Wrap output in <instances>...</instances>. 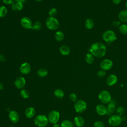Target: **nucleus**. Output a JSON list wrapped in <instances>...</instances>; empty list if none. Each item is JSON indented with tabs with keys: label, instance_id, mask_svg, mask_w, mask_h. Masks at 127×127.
Instances as JSON below:
<instances>
[{
	"label": "nucleus",
	"instance_id": "1",
	"mask_svg": "<svg viewBox=\"0 0 127 127\" xmlns=\"http://www.w3.org/2000/svg\"><path fill=\"white\" fill-rule=\"evenodd\" d=\"M89 51L91 54L97 58L104 57L107 52L106 47L105 45L99 42L93 43L90 46Z\"/></svg>",
	"mask_w": 127,
	"mask_h": 127
},
{
	"label": "nucleus",
	"instance_id": "2",
	"mask_svg": "<svg viewBox=\"0 0 127 127\" xmlns=\"http://www.w3.org/2000/svg\"><path fill=\"white\" fill-rule=\"evenodd\" d=\"M46 25L50 30H55L59 28L60 23L59 21L54 17H49L46 19Z\"/></svg>",
	"mask_w": 127,
	"mask_h": 127
},
{
	"label": "nucleus",
	"instance_id": "3",
	"mask_svg": "<svg viewBox=\"0 0 127 127\" xmlns=\"http://www.w3.org/2000/svg\"><path fill=\"white\" fill-rule=\"evenodd\" d=\"M49 122L48 118L44 115H39L34 119L35 124L39 127H44L46 126Z\"/></svg>",
	"mask_w": 127,
	"mask_h": 127
},
{
	"label": "nucleus",
	"instance_id": "4",
	"mask_svg": "<svg viewBox=\"0 0 127 127\" xmlns=\"http://www.w3.org/2000/svg\"><path fill=\"white\" fill-rule=\"evenodd\" d=\"M98 98L102 103L105 104H108L112 100L111 94L107 90L101 91L98 95Z\"/></svg>",
	"mask_w": 127,
	"mask_h": 127
},
{
	"label": "nucleus",
	"instance_id": "5",
	"mask_svg": "<svg viewBox=\"0 0 127 127\" xmlns=\"http://www.w3.org/2000/svg\"><path fill=\"white\" fill-rule=\"evenodd\" d=\"M103 39L109 43H112L116 40V35L114 31L107 30L104 32L102 35Z\"/></svg>",
	"mask_w": 127,
	"mask_h": 127
},
{
	"label": "nucleus",
	"instance_id": "6",
	"mask_svg": "<svg viewBox=\"0 0 127 127\" xmlns=\"http://www.w3.org/2000/svg\"><path fill=\"white\" fill-rule=\"evenodd\" d=\"M87 108V104L83 100H78L75 102L74 104V109L77 113H82L84 112Z\"/></svg>",
	"mask_w": 127,
	"mask_h": 127
},
{
	"label": "nucleus",
	"instance_id": "7",
	"mask_svg": "<svg viewBox=\"0 0 127 127\" xmlns=\"http://www.w3.org/2000/svg\"><path fill=\"white\" fill-rule=\"evenodd\" d=\"M122 121L121 116L118 115H113L111 116L108 119L109 125L112 127H117L119 126Z\"/></svg>",
	"mask_w": 127,
	"mask_h": 127
},
{
	"label": "nucleus",
	"instance_id": "8",
	"mask_svg": "<svg viewBox=\"0 0 127 127\" xmlns=\"http://www.w3.org/2000/svg\"><path fill=\"white\" fill-rule=\"evenodd\" d=\"M60 117V113L56 110H53L49 114L48 119L49 122H50L51 123L55 124L58 122Z\"/></svg>",
	"mask_w": 127,
	"mask_h": 127
},
{
	"label": "nucleus",
	"instance_id": "9",
	"mask_svg": "<svg viewBox=\"0 0 127 127\" xmlns=\"http://www.w3.org/2000/svg\"><path fill=\"white\" fill-rule=\"evenodd\" d=\"M20 24L21 26L27 29H32L33 26V23L31 19L28 17H23L20 20Z\"/></svg>",
	"mask_w": 127,
	"mask_h": 127
},
{
	"label": "nucleus",
	"instance_id": "10",
	"mask_svg": "<svg viewBox=\"0 0 127 127\" xmlns=\"http://www.w3.org/2000/svg\"><path fill=\"white\" fill-rule=\"evenodd\" d=\"M113 66V62L109 59H104L100 63V67L104 70L111 69Z\"/></svg>",
	"mask_w": 127,
	"mask_h": 127
},
{
	"label": "nucleus",
	"instance_id": "11",
	"mask_svg": "<svg viewBox=\"0 0 127 127\" xmlns=\"http://www.w3.org/2000/svg\"><path fill=\"white\" fill-rule=\"evenodd\" d=\"M14 84L18 89H22L25 85L26 80L23 77L20 76L15 79Z\"/></svg>",
	"mask_w": 127,
	"mask_h": 127
},
{
	"label": "nucleus",
	"instance_id": "12",
	"mask_svg": "<svg viewBox=\"0 0 127 127\" xmlns=\"http://www.w3.org/2000/svg\"><path fill=\"white\" fill-rule=\"evenodd\" d=\"M8 117L10 121L13 123H16L18 122L19 116L18 113L15 111H10L8 114Z\"/></svg>",
	"mask_w": 127,
	"mask_h": 127
},
{
	"label": "nucleus",
	"instance_id": "13",
	"mask_svg": "<svg viewBox=\"0 0 127 127\" xmlns=\"http://www.w3.org/2000/svg\"><path fill=\"white\" fill-rule=\"evenodd\" d=\"M20 71L24 74H28L31 71L30 64L27 62L23 63L20 66Z\"/></svg>",
	"mask_w": 127,
	"mask_h": 127
},
{
	"label": "nucleus",
	"instance_id": "14",
	"mask_svg": "<svg viewBox=\"0 0 127 127\" xmlns=\"http://www.w3.org/2000/svg\"><path fill=\"white\" fill-rule=\"evenodd\" d=\"M118 81V78L114 74L110 75L107 78L106 83L109 86H113L115 85Z\"/></svg>",
	"mask_w": 127,
	"mask_h": 127
},
{
	"label": "nucleus",
	"instance_id": "15",
	"mask_svg": "<svg viewBox=\"0 0 127 127\" xmlns=\"http://www.w3.org/2000/svg\"><path fill=\"white\" fill-rule=\"evenodd\" d=\"M96 111L100 116H104L107 113V107L102 104L98 105L96 107Z\"/></svg>",
	"mask_w": 127,
	"mask_h": 127
},
{
	"label": "nucleus",
	"instance_id": "16",
	"mask_svg": "<svg viewBox=\"0 0 127 127\" xmlns=\"http://www.w3.org/2000/svg\"><path fill=\"white\" fill-rule=\"evenodd\" d=\"M25 115L27 118H33L36 113L35 109L32 107L27 108L25 111Z\"/></svg>",
	"mask_w": 127,
	"mask_h": 127
},
{
	"label": "nucleus",
	"instance_id": "17",
	"mask_svg": "<svg viewBox=\"0 0 127 127\" xmlns=\"http://www.w3.org/2000/svg\"><path fill=\"white\" fill-rule=\"evenodd\" d=\"M84 123V119L81 116H76L74 119V124L77 127H82Z\"/></svg>",
	"mask_w": 127,
	"mask_h": 127
},
{
	"label": "nucleus",
	"instance_id": "18",
	"mask_svg": "<svg viewBox=\"0 0 127 127\" xmlns=\"http://www.w3.org/2000/svg\"><path fill=\"white\" fill-rule=\"evenodd\" d=\"M60 52L62 55L67 56L70 54V50L69 47L66 45H63L60 47Z\"/></svg>",
	"mask_w": 127,
	"mask_h": 127
},
{
	"label": "nucleus",
	"instance_id": "19",
	"mask_svg": "<svg viewBox=\"0 0 127 127\" xmlns=\"http://www.w3.org/2000/svg\"><path fill=\"white\" fill-rule=\"evenodd\" d=\"M107 113H113L116 110V105L114 102L111 101L109 102L107 106Z\"/></svg>",
	"mask_w": 127,
	"mask_h": 127
},
{
	"label": "nucleus",
	"instance_id": "20",
	"mask_svg": "<svg viewBox=\"0 0 127 127\" xmlns=\"http://www.w3.org/2000/svg\"><path fill=\"white\" fill-rule=\"evenodd\" d=\"M120 20L123 22H127V10H123L120 12L119 15Z\"/></svg>",
	"mask_w": 127,
	"mask_h": 127
},
{
	"label": "nucleus",
	"instance_id": "21",
	"mask_svg": "<svg viewBox=\"0 0 127 127\" xmlns=\"http://www.w3.org/2000/svg\"><path fill=\"white\" fill-rule=\"evenodd\" d=\"M23 8V3L21 2H16L12 5V9L14 10H21Z\"/></svg>",
	"mask_w": 127,
	"mask_h": 127
},
{
	"label": "nucleus",
	"instance_id": "22",
	"mask_svg": "<svg viewBox=\"0 0 127 127\" xmlns=\"http://www.w3.org/2000/svg\"><path fill=\"white\" fill-rule=\"evenodd\" d=\"M84 25L86 28H87L88 29H90L93 27L94 25V21L92 19L88 18L85 20Z\"/></svg>",
	"mask_w": 127,
	"mask_h": 127
},
{
	"label": "nucleus",
	"instance_id": "23",
	"mask_svg": "<svg viewBox=\"0 0 127 127\" xmlns=\"http://www.w3.org/2000/svg\"><path fill=\"white\" fill-rule=\"evenodd\" d=\"M85 60L86 62L88 64H91L93 63L94 60V56L91 53H88L86 55Z\"/></svg>",
	"mask_w": 127,
	"mask_h": 127
},
{
	"label": "nucleus",
	"instance_id": "24",
	"mask_svg": "<svg viewBox=\"0 0 127 127\" xmlns=\"http://www.w3.org/2000/svg\"><path fill=\"white\" fill-rule=\"evenodd\" d=\"M64 34L63 32L61 31H57L55 35V39L58 41H62L64 38Z\"/></svg>",
	"mask_w": 127,
	"mask_h": 127
},
{
	"label": "nucleus",
	"instance_id": "25",
	"mask_svg": "<svg viewBox=\"0 0 127 127\" xmlns=\"http://www.w3.org/2000/svg\"><path fill=\"white\" fill-rule=\"evenodd\" d=\"M48 70L44 68H40L37 70V74L41 77H44L47 76V75L48 74Z\"/></svg>",
	"mask_w": 127,
	"mask_h": 127
},
{
	"label": "nucleus",
	"instance_id": "26",
	"mask_svg": "<svg viewBox=\"0 0 127 127\" xmlns=\"http://www.w3.org/2000/svg\"><path fill=\"white\" fill-rule=\"evenodd\" d=\"M54 95L55 96L59 99L62 98L64 96V91L61 89H57L54 91Z\"/></svg>",
	"mask_w": 127,
	"mask_h": 127
},
{
	"label": "nucleus",
	"instance_id": "27",
	"mask_svg": "<svg viewBox=\"0 0 127 127\" xmlns=\"http://www.w3.org/2000/svg\"><path fill=\"white\" fill-rule=\"evenodd\" d=\"M61 127H73V125L69 120H64L61 123Z\"/></svg>",
	"mask_w": 127,
	"mask_h": 127
},
{
	"label": "nucleus",
	"instance_id": "28",
	"mask_svg": "<svg viewBox=\"0 0 127 127\" xmlns=\"http://www.w3.org/2000/svg\"><path fill=\"white\" fill-rule=\"evenodd\" d=\"M7 12V9L6 7L4 6H0V17H4Z\"/></svg>",
	"mask_w": 127,
	"mask_h": 127
},
{
	"label": "nucleus",
	"instance_id": "29",
	"mask_svg": "<svg viewBox=\"0 0 127 127\" xmlns=\"http://www.w3.org/2000/svg\"><path fill=\"white\" fill-rule=\"evenodd\" d=\"M41 27H42V24H41V22L39 21H36L35 22L34 25H33L32 29L33 30L38 31L41 29Z\"/></svg>",
	"mask_w": 127,
	"mask_h": 127
},
{
	"label": "nucleus",
	"instance_id": "30",
	"mask_svg": "<svg viewBox=\"0 0 127 127\" xmlns=\"http://www.w3.org/2000/svg\"><path fill=\"white\" fill-rule=\"evenodd\" d=\"M120 32L123 35H127V25L123 24L119 27Z\"/></svg>",
	"mask_w": 127,
	"mask_h": 127
},
{
	"label": "nucleus",
	"instance_id": "31",
	"mask_svg": "<svg viewBox=\"0 0 127 127\" xmlns=\"http://www.w3.org/2000/svg\"><path fill=\"white\" fill-rule=\"evenodd\" d=\"M20 95L21 97L24 99H27L29 97V92L25 89H22L20 91Z\"/></svg>",
	"mask_w": 127,
	"mask_h": 127
},
{
	"label": "nucleus",
	"instance_id": "32",
	"mask_svg": "<svg viewBox=\"0 0 127 127\" xmlns=\"http://www.w3.org/2000/svg\"><path fill=\"white\" fill-rule=\"evenodd\" d=\"M116 112L117 113V115L122 116L125 114V109L122 106H119L116 108Z\"/></svg>",
	"mask_w": 127,
	"mask_h": 127
},
{
	"label": "nucleus",
	"instance_id": "33",
	"mask_svg": "<svg viewBox=\"0 0 127 127\" xmlns=\"http://www.w3.org/2000/svg\"><path fill=\"white\" fill-rule=\"evenodd\" d=\"M58 13V10L56 8H52L50 9L49 11V14L50 17H54Z\"/></svg>",
	"mask_w": 127,
	"mask_h": 127
},
{
	"label": "nucleus",
	"instance_id": "34",
	"mask_svg": "<svg viewBox=\"0 0 127 127\" xmlns=\"http://www.w3.org/2000/svg\"><path fill=\"white\" fill-rule=\"evenodd\" d=\"M94 127H105V126L102 122L98 121L94 123Z\"/></svg>",
	"mask_w": 127,
	"mask_h": 127
},
{
	"label": "nucleus",
	"instance_id": "35",
	"mask_svg": "<svg viewBox=\"0 0 127 127\" xmlns=\"http://www.w3.org/2000/svg\"><path fill=\"white\" fill-rule=\"evenodd\" d=\"M69 98H70V100L72 101V102H76L77 101V95L74 93H71L69 95Z\"/></svg>",
	"mask_w": 127,
	"mask_h": 127
},
{
	"label": "nucleus",
	"instance_id": "36",
	"mask_svg": "<svg viewBox=\"0 0 127 127\" xmlns=\"http://www.w3.org/2000/svg\"><path fill=\"white\" fill-rule=\"evenodd\" d=\"M97 76H98L99 77L102 78V77H103L104 76H105V75H106V72H105V70H103V69L100 70H99V71L97 72Z\"/></svg>",
	"mask_w": 127,
	"mask_h": 127
},
{
	"label": "nucleus",
	"instance_id": "37",
	"mask_svg": "<svg viewBox=\"0 0 127 127\" xmlns=\"http://www.w3.org/2000/svg\"><path fill=\"white\" fill-rule=\"evenodd\" d=\"M121 23L119 21H114L112 23V25L113 27H120L121 25Z\"/></svg>",
	"mask_w": 127,
	"mask_h": 127
},
{
	"label": "nucleus",
	"instance_id": "38",
	"mask_svg": "<svg viewBox=\"0 0 127 127\" xmlns=\"http://www.w3.org/2000/svg\"><path fill=\"white\" fill-rule=\"evenodd\" d=\"M3 2L5 4H11L13 2V0H2Z\"/></svg>",
	"mask_w": 127,
	"mask_h": 127
},
{
	"label": "nucleus",
	"instance_id": "39",
	"mask_svg": "<svg viewBox=\"0 0 127 127\" xmlns=\"http://www.w3.org/2000/svg\"><path fill=\"white\" fill-rule=\"evenodd\" d=\"M122 0H112L113 2L115 4H118L121 2Z\"/></svg>",
	"mask_w": 127,
	"mask_h": 127
},
{
	"label": "nucleus",
	"instance_id": "40",
	"mask_svg": "<svg viewBox=\"0 0 127 127\" xmlns=\"http://www.w3.org/2000/svg\"><path fill=\"white\" fill-rule=\"evenodd\" d=\"M5 60V57L2 55H0V61L4 62Z\"/></svg>",
	"mask_w": 127,
	"mask_h": 127
},
{
	"label": "nucleus",
	"instance_id": "41",
	"mask_svg": "<svg viewBox=\"0 0 127 127\" xmlns=\"http://www.w3.org/2000/svg\"><path fill=\"white\" fill-rule=\"evenodd\" d=\"M3 88V84L0 82V90H2Z\"/></svg>",
	"mask_w": 127,
	"mask_h": 127
},
{
	"label": "nucleus",
	"instance_id": "42",
	"mask_svg": "<svg viewBox=\"0 0 127 127\" xmlns=\"http://www.w3.org/2000/svg\"><path fill=\"white\" fill-rule=\"evenodd\" d=\"M15 0L16 1V2H21L22 3H24L26 1V0Z\"/></svg>",
	"mask_w": 127,
	"mask_h": 127
},
{
	"label": "nucleus",
	"instance_id": "43",
	"mask_svg": "<svg viewBox=\"0 0 127 127\" xmlns=\"http://www.w3.org/2000/svg\"><path fill=\"white\" fill-rule=\"evenodd\" d=\"M53 127H61L59 125L57 124H54V126Z\"/></svg>",
	"mask_w": 127,
	"mask_h": 127
},
{
	"label": "nucleus",
	"instance_id": "44",
	"mask_svg": "<svg viewBox=\"0 0 127 127\" xmlns=\"http://www.w3.org/2000/svg\"><path fill=\"white\" fill-rule=\"evenodd\" d=\"M125 5H126V8H127V1L126 2V4H125Z\"/></svg>",
	"mask_w": 127,
	"mask_h": 127
},
{
	"label": "nucleus",
	"instance_id": "45",
	"mask_svg": "<svg viewBox=\"0 0 127 127\" xmlns=\"http://www.w3.org/2000/svg\"><path fill=\"white\" fill-rule=\"evenodd\" d=\"M35 0L37 1H42L43 0Z\"/></svg>",
	"mask_w": 127,
	"mask_h": 127
},
{
	"label": "nucleus",
	"instance_id": "46",
	"mask_svg": "<svg viewBox=\"0 0 127 127\" xmlns=\"http://www.w3.org/2000/svg\"><path fill=\"white\" fill-rule=\"evenodd\" d=\"M12 127V126H11V127Z\"/></svg>",
	"mask_w": 127,
	"mask_h": 127
},
{
	"label": "nucleus",
	"instance_id": "47",
	"mask_svg": "<svg viewBox=\"0 0 127 127\" xmlns=\"http://www.w3.org/2000/svg\"></svg>",
	"mask_w": 127,
	"mask_h": 127
}]
</instances>
